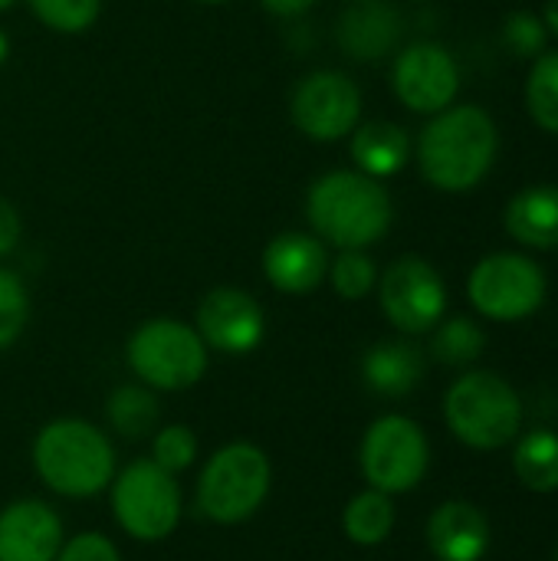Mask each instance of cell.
I'll return each mask as SVG.
<instances>
[{"instance_id":"1","label":"cell","mask_w":558,"mask_h":561,"mask_svg":"<svg viewBox=\"0 0 558 561\" xmlns=\"http://www.w3.org/2000/svg\"><path fill=\"white\" fill-rule=\"evenodd\" d=\"M500 154V131L480 105H447L418 138V164L431 187L444 194H467L493 171Z\"/></svg>"},{"instance_id":"2","label":"cell","mask_w":558,"mask_h":561,"mask_svg":"<svg viewBox=\"0 0 558 561\" xmlns=\"http://www.w3.org/2000/svg\"><path fill=\"white\" fill-rule=\"evenodd\" d=\"M306 217L332 247L365 250L388 233L395 207L375 178L362 171H329L309 187Z\"/></svg>"},{"instance_id":"3","label":"cell","mask_w":558,"mask_h":561,"mask_svg":"<svg viewBox=\"0 0 558 561\" xmlns=\"http://www.w3.org/2000/svg\"><path fill=\"white\" fill-rule=\"evenodd\" d=\"M33 467L39 480L66 500L99 496L115 477V450L89 421H49L33 440Z\"/></svg>"},{"instance_id":"4","label":"cell","mask_w":558,"mask_h":561,"mask_svg":"<svg viewBox=\"0 0 558 561\" xmlns=\"http://www.w3.org/2000/svg\"><path fill=\"white\" fill-rule=\"evenodd\" d=\"M451 434L474 450L510 447L523 431V401L497 371H467L444 394Z\"/></svg>"},{"instance_id":"5","label":"cell","mask_w":558,"mask_h":561,"mask_svg":"<svg viewBox=\"0 0 558 561\" xmlns=\"http://www.w3.org/2000/svg\"><path fill=\"white\" fill-rule=\"evenodd\" d=\"M273 467L253 444L220 447L197 477V510L217 526L247 523L270 496Z\"/></svg>"},{"instance_id":"6","label":"cell","mask_w":558,"mask_h":561,"mask_svg":"<svg viewBox=\"0 0 558 561\" xmlns=\"http://www.w3.org/2000/svg\"><path fill=\"white\" fill-rule=\"evenodd\" d=\"M549 279L543 266L526 253H490L483 256L467 279L470 306L490 322H523L536 316L546 302Z\"/></svg>"},{"instance_id":"7","label":"cell","mask_w":558,"mask_h":561,"mask_svg":"<svg viewBox=\"0 0 558 561\" xmlns=\"http://www.w3.org/2000/svg\"><path fill=\"white\" fill-rule=\"evenodd\" d=\"M128 368L158 391L194 388L207 371L204 339L174 319H151L128 339Z\"/></svg>"},{"instance_id":"8","label":"cell","mask_w":558,"mask_h":561,"mask_svg":"<svg viewBox=\"0 0 558 561\" xmlns=\"http://www.w3.org/2000/svg\"><path fill=\"white\" fill-rule=\"evenodd\" d=\"M428 463H431L428 437L421 424H414L405 414L378 417L365 431L358 447V467L365 483L388 496L411 493L414 486H421V480L428 477Z\"/></svg>"},{"instance_id":"9","label":"cell","mask_w":558,"mask_h":561,"mask_svg":"<svg viewBox=\"0 0 558 561\" xmlns=\"http://www.w3.org/2000/svg\"><path fill=\"white\" fill-rule=\"evenodd\" d=\"M112 513L132 539L161 542L181 523V486L155 460H135L112 483Z\"/></svg>"},{"instance_id":"10","label":"cell","mask_w":558,"mask_h":561,"mask_svg":"<svg viewBox=\"0 0 558 561\" xmlns=\"http://www.w3.org/2000/svg\"><path fill=\"white\" fill-rule=\"evenodd\" d=\"M378 299L388 322L408 335L431 332L447 312V286L424 256L395 260L382 276Z\"/></svg>"},{"instance_id":"11","label":"cell","mask_w":558,"mask_h":561,"mask_svg":"<svg viewBox=\"0 0 558 561\" xmlns=\"http://www.w3.org/2000/svg\"><path fill=\"white\" fill-rule=\"evenodd\" d=\"M362 115L358 85L335 69L312 72L293 92V122L312 141H339L355 131Z\"/></svg>"},{"instance_id":"12","label":"cell","mask_w":558,"mask_h":561,"mask_svg":"<svg viewBox=\"0 0 558 561\" xmlns=\"http://www.w3.org/2000/svg\"><path fill=\"white\" fill-rule=\"evenodd\" d=\"M395 95L418 115H437L460 92V66L441 43H411L395 59Z\"/></svg>"},{"instance_id":"13","label":"cell","mask_w":558,"mask_h":561,"mask_svg":"<svg viewBox=\"0 0 558 561\" xmlns=\"http://www.w3.org/2000/svg\"><path fill=\"white\" fill-rule=\"evenodd\" d=\"M266 316L260 302L234 286H220L204 296L197 309V335L204 345L224 355H247L263 342Z\"/></svg>"},{"instance_id":"14","label":"cell","mask_w":558,"mask_h":561,"mask_svg":"<svg viewBox=\"0 0 558 561\" xmlns=\"http://www.w3.org/2000/svg\"><path fill=\"white\" fill-rule=\"evenodd\" d=\"M62 523L39 500H16L0 513V561H56Z\"/></svg>"},{"instance_id":"15","label":"cell","mask_w":558,"mask_h":561,"mask_svg":"<svg viewBox=\"0 0 558 561\" xmlns=\"http://www.w3.org/2000/svg\"><path fill=\"white\" fill-rule=\"evenodd\" d=\"M428 549L437 561H480L490 552V523L467 500L441 503L428 519Z\"/></svg>"},{"instance_id":"16","label":"cell","mask_w":558,"mask_h":561,"mask_svg":"<svg viewBox=\"0 0 558 561\" xmlns=\"http://www.w3.org/2000/svg\"><path fill=\"white\" fill-rule=\"evenodd\" d=\"M263 273L280 293L306 296L312 293L326 273H329V256L319 237L309 233H280L266 250H263Z\"/></svg>"},{"instance_id":"17","label":"cell","mask_w":558,"mask_h":561,"mask_svg":"<svg viewBox=\"0 0 558 561\" xmlns=\"http://www.w3.org/2000/svg\"><path fill=\"white\" fill-rule=\"evenodd\" d=\"M339 46L352 56V59H382L388 56L401 33V13L385 3V0H358L355 7H349L339 16Z\"/></svg>"},{"instance_id":"18","label":"cell","mask_w":558,"mask_h":561,"mask_svg":"<svg viewBox=\"0 0 558 561\" xmlns=\"http://www.w3.org/2000/svg\"><path fill=\"white\" fill-rule=\"evenodd\" d=\"M506 233L529 250H558V184H529L503 210Z\"/></svg>"},{"instance_id":"19","label":"cell","mask_w":558,"mask_h":561,"mask_svg":"<svg viewBox=\"0 0 558 561\" xmlns=\"http://www.w3.org/2000/svg\"><path fill=\"white\" fill-rule=\"evenodd\" d=\"M424 378V355L408 342H378L362 355V381L382 398H405Z\"/></svg>"},{"instance_id":"20","label":"cell","mask_w":558,"mask_h":561,"mask_svg":"<svg viewBox=\"0 0 558 561\" xmlns=\"http://www.w3.org/2000/svg\"><path fill=\"white\" fill-rule=\"evenodd\" d=\"M352 158L368 178H391L411 158V138L395 122H368L352 135Z\"/></svg>"},{"instance_id":"21","label":"cell","mask_w":558,"mask_h":561,"mask_svg":"<svg viewBox=\"0 0 558 561\" xmlns=\"http://www.w3.org/2000/svg\"><path fill=\"white\" fill-rule=\"evenodd\" d=\"M513 473L533 493L558 490V434L556 431H529L513 440Z\"/></svg>"},{"instance_id":"22","label":"cell","mask_w":558,"mask_h":561,"mask_svg":"<svg viewBox=\"0 0 558 561\" xmlns=\"http://www.w3.org/2000/svg\"><path fill=\"white\" fill-rule=\"evenodd\" d=\"M342 529L362 549L382 546L395 529V503H391V496L382 493V490H372V486L365 493L352 496V503L342 513Z\"/></svg>"},{"instance_id":"23","label":"cell","mask_w":558,"mask_h":561,"mask_svg":"<svg viewBox=\"0 0 558 561\" xmlns=\"http://www.w3.org/2000/svg\"><path fill=\"white\" fill-rule=\"evenodd\" d=\"M105 417L115 434L135 440L158 431V401L141 385H122L105 401Z\"/></svg>"},{"instance_id":"24","label":"cell","mask_w":558,"mask_h":561,"mask_svg":"<svg viewBox=\"0 0 558 561\" xmlns=\"http://www.w3.org/2000/svg\"><path fill=\"white\" fill-rule=\"evenodd\" d=\"M434 339H431V355L434 362L447 365V368H464V365H474L483 348H487V335L483 329L467 319V316H457V319H441L434 325Z\"/></svg>"},{"instance_id":"25","label":"cell","mask_w":558,"mask_h":561,"mask_svg":"<svg viewBox=\"0 0 558 561\" xmlns=\"http://www.w3.org/2000/svg\"><path fill=\"white\" fill-rule=\"evenodd\" d=\"M526 108L543 131L558 135V49H546L533 59L526 76Z\"/></svg>"},{"instance_id":"26","label":"cell","mask_w":558,"mask_h":561,"mask_svg":"<svg viewBox=\"0 0 558 561\" xmlns=\"http://www.w3.org/2000/svg\"><path fill=\"white\" fill-rule=\"evenodd\" d=\"M329 276H332L335 293L342 299H352V302L355 299H365L375 289V283H378V270H375L372 256H365L362 250H342L335 256Z\"/></svg>"},{"instance_id":"27","label":"cell","mask_w":558,"mask_h":561,"mask_svg":"<svg viewBox=\"0 0 558 561\" xmlns=\"http://www.w3.org/2000/svg\"><path fill=\"white\" fill-rule=\"evenodd\" d=\"M151 460L161 470L174 473V477L181 470H187L197 460V437H194V431L184 427V424H168V427L155 431V437H151Z\"/></svg>"},{"instance_id":"28","label":"cell","mask_w":558,"mask_h":561,"mask_svg":"<svg viewBox=\"0 0 558 561\" xmlns=\"http://www.w3.org/2000/svg\"><path fill=\"white\" fill-rule=\"evenodd\" d=\"M33 13L56 33H82L95 23L102 0H30Z\"/></svg>"},{"instance_id":"29","label":"cell","mask_w":558,"mask_h":561,"mask_svg":"<svg viewBox=\"0 0 558 561\" xmlns=\"http://www.w3.org/2000/svg\"><path fill=\"white\" fill-rule=\"evenodd\" d=\"M546 39H549V30H546L543 16L533 10H513L503 20V46L513 56L536 59L539 53H546Z\"/></svg>"},{"instance_id":"30","label":"cell","mask_w":558,"mask_h":561,"mask_svg":"<svg viewBox=\"0 0 558 561\" xmlns=\"http://www.w3.org/2000/svg\"><path fill=\"white\" fill-rule=\"evenodd\" d=\"M30 319V299L16 273L0 266V348L13 345Z\"/></svg>"},{"instance_id":"31","label":"cell","mask_w":558,"mask_h":561,"mask_svg":"<svg viewBox=\"0 0 558 561\" xmlns=\"http://www.w3.org/2000/svg\"><path fill=\"white\" fill-rule=\"evenodd\" d=\"M56 561H122L118 549L112 539H105L102 533H79L76 539L62 542Z\"/></svg>"},{"instance_id":"32","label":"cell","mask_w":558,"mask_h":561,"mask_svg":"<svg viewBox=\"0 0 558 561\" xmlns=\"http://www.w3.org/2000/svg\"><path fill=\"white\" fill-rule=\"evenodd\" d=\"M16 240H20V217L13 210V204L0 197V256L10 253L16 247Z\"/></svg>"},{"instance_id":"33","label":"cell","mask_w":558,"mask_h":561,"mask_svg":"<svg viewBox=\"0 0 558 561\" xmlns=\"http://www.w3.org/2000/svg\"><path fill=\"white\" fill-rule=\"evenodd\" d=\"M270 13H276V16H299V13H306L316 0H260Z\"/></svg>"},{"instance_id":"34","label":"cell","mask_w":558,"mask_h":561,"mask_svg":"<svg viewBox=\"0 0 558 561\" xmlns=\"http://www.w3.org/2000/svg\"><path fill=\"white\" fill-rule=\"evenodd\" d=\"M543 23H546V30L558 36V0H549L546 3V10H543Z\"/></svg>"},{"instance_id":"35","label":"cell","mask_w":558,"mask_h":561,"mask_svg":"<svg viewBox=\"0 0 558 561\" xmlns=\"http://www.w3.org/2000/svg\"><path fill=\"white\" fill-rule=\"evenodd\" d=\"M7 49H10V43H7V36L0 33V62L7 59Z\"/></svg>"},{"instance_id":"36","label":"cell","mask_w":558,"mask_h":561,"mask_svg":"<svg viewBox=\"0 0 558 561\" xmlns=\"http://www.w3.org/2000/svg\"><path fill=\"white\" fill-rule=\"evenodd\" d=\"M10 3H13V0H0V10H7Z\"/></svg>"},{"instance_id":"37","label":"cell","mask_w":558,"mask_h":561,"mask_svg":"<svg viewBox=\"0 0 558 561\" xmlns=\"http://www.w3.org/2000/svg\"><path fill=\"white\" fill-rule=\"evenodd\" d=\"M201 3H227V0H201Z\"/></svg>"},{"instance_id":"38","label":"cell","mask_w":558,"mask_h":561,"mask_svg":"<svg viewBox=\"0 0 558 561\" xmlns=\"http://www.w3.org/2000/svg\"><path fill=\"white\" fill-rule=\"evenodd\" d=\"M553 561H558V546H556V552H553Z\"/></svg>"}]
</instances>
